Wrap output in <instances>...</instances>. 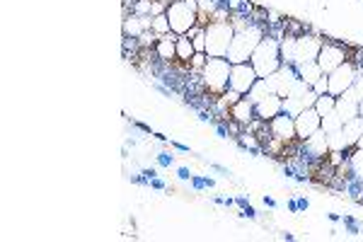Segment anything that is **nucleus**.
Returning <instances> with one entry per match:
<instances>
[{
    "mask_svg": "<svg viewBox=\"0 0 363 242\" xmlns=\"http://www.w3.org/2000/svg\"><path fill=\"white\" fill-rule=\"evenodd\" d=\"M206 61H209V54H194V59L189 61V68L201 73V71H204V66H206Z\"/></svg>",
    "mask_w": 363,
    "mask_h": 242,
    "instance_id": "cd10ccee",
    "label": "nucleus"
},
{
    "mask_svg": "<svg viewBox=\"0 0 363 242\" xmlns=\"http://www.w3.org/2000/svg\"><path fill=\"white\" fill-rule=\"evenodd\" d=\"M194 54H197V49H194L192 39H189L187 34L177 37V61H182L184 66H189V61L194 59Z\"/></svg>",
    "mask_w": 363,
    "mask_h": 242,
    "instance_id": "a211bd4d",
    "label": "nucleus"
},
{
    "mask_svg": "<svg viewBox=\"0 0 363 242\" xmlns=\"http://www.w3.org/2000/svg\"><path fill=\"white\" fill-rule=\"evenodd\" d=\"M165 15L170 20V30L182 37L199 25V0H172Z\"/></svg>",
    "mask_w": 363,
    "mask_h": 242,
    "instance_id": "7ed1b4c3",
    "label": "nucleus"
},
{
    "mask_svg": "<svg viewBox=\"0 0 363 242\" xmlns=\"http://www.w3.org/2000/svg\"><path fill=\"white\" fill-rule=\"evenodd\" d=\"M334 107H337V97L330 95V92H325V95H318V100H315V109H318L320 117H325V114L334 112Z\"/></svg>",
    "mask_w": 363,
    "mask_h": 242,
    "instance_id": "4be33fe9",
    "label": "nucleus"
},
{
    "mask_svg": "<svg viewBox=\"0 0 363 242\" xmlns=\"http://www.w3.org/2000/svg\"><path fill=\"white\" fill-rule=\"evenodd\" d=\"M269 129H272V136L279 138L281 143L286 146H293L298 141V134H296V119L288 117V114H276V117L269 121Z\"/></svg>",
    "mask_w": 363,
    "mask_h": 242,
    "instance_id": "9d476101",
    "label": "nucleus"
},
{
    "mask_svg": "<svg viewBox=\"0 0 363 242\" xmlns=\"http://www.w3.org/2000/svg\"><path fill=\"white\" fill-rule=\"evenodd\" d=\"M230 71H233V63L228 59H216V56H209L204 71L199 73L204 88L211 92V95L221 97L223 92L228 90V80H230Z\"/></svg>",
    "mask_w": 363,
    "mask_h": 242,
    "instance_id": "20e7f679",
    "label": "nucleus"
},
{
    "mask_svg": "<svg viewBox=\"0 0 363 242\" xmlns=\"http://www.w3.org/2000/svg\"><path fill=\"white\" fill-rule=\"evenodd\" d=\"M155 51H158V59L165 63L177 59V34L175 32L163 34V37L158 39V44H155Z\"/></svg>",
    "mask_w": 363,
    "mask_h": 242,
    "instance_id": "dca6fc26",
    "label": "nucleus"
},
{
    "mask_svg": "<svg viewBox=\"0 0 363 242\" xmlns=\"http://www.w3.org/2000/svg\"><path fill=\"white\" fill-rule=\"evenodd\" d=\"M356 148H363V134H361V138H359V143H356Z\"/></svg>",
    "mask_w": 363,
    "mask_h": 242,
    "instance_id": "f704fd0d",
    "label": "nucleus"
},
{
    "mask_svg": "<svg viewBox=\"0 0 363 242\" xmlns=\"http://www.w3.org/2000/svg\"><path fill=\"white\" fill-rule=\"evenodd\" d=\"M303 109H305V105H303L301 97H284V102H281V112L288 114V117H293V119H296Z\"/></svg>",
    "mask_w": 363,
    "mask_h": 242,
    "instance_id": "412c9836",
    "label": "nucleus"
},
{
    "mask_svg": "<svg viewBox=\"0 0 363 242\" xmlns=\"http://www.w3.org/2000/svg\"><path fill=\"white\" fill-rule=\"evenodd\" d=\"M151 30H153L155 34H158V39L163 37V34L172 32V30H170V20H167V15H155V17H153Z\"/></svg>",
    "mask_w": 363,
    "mask_h": 242,
    "instance_id": "a878e982",
    "label": "nucleus"
},
{
    "mask_svg": "<svg viewBox=\"0 0 363 242\" xmlns=\"http://www.w3.org/2000/svg\"><path fill=\"white\" fill-rule=\"evenodd\" d=\"M250 63L255 66L257 76L259 78H267L276 73L281 68V42L272 34H264V39L259 42V46L255 49V54H252Z\"/></svg>",
    "mask_w": 363,
    "mask_h": 242,
    "instance_id": "f03ea898",
    "label": "nucleus"
},
{
    "mask_svg": "<svg viewBox=\"0 0 363 242\" xmlns=\"http://www.w3.org/2000/svg\"><path fill=\"white\" fill-rule=\"evenodd\" d=\"M356 76H359V66H356L351 59L344 61L339 68H334L330 76H327V80H330V95L339 97V95H344L349 88H354Z\"/></svg>",
    "mask_w": 363,
    "mask_h": 242,
    "instance_id": "423d86ee",
    "label": "nucleus"
},
{
    "mask_svg": "<svg viewBox=\"0 0 363 242\" xmlns=\"http://www.w3.org/2000/svg\"><path fill=\"white\" fill-rule=\"evenodd\" d=\"M242 97H245V95H240V92H235V90H230V88H228V90L221 95V100H218V105H221V107H228V112H230V107L238 105V102L242 100Z\"/></svg>",
    "mask_w": 363,
    "mask_h": 242,
    "instance_id": "bb28decb",
    "label": "nucleus"
},
{
    "mask_svg": "<svg viewBox=\"0 0 363 242\" xmlns=\"http://www.w3.org/2000/svg\"><path fill=\"white\" fill-rule=\"evenodd\" d=\"M281 61L296 66V34H286L281 39Z\"/></svg>",
    "mask_w": 363,
    "mask_h": 242,
    "instance_id": "6ab92c4d",
    "label": "nucleus"
},
{
    "mask_svg": "<svg viewBox=\"0 0 363 242\" xmlns=\"http://www.w3.org/2000/svg\"><path fill=\"white\" fill-rule=\"evenodd\" d=\"M267 95H269V88H267V83H264V78H259L257 83H255V88L247 92V97H250V100L255 102V105H257L259 100H264Z\"/></svg>",
    "mask_w": 363,
    "mask_h": 242,
    "instance_id": "393cba45",
    "label": "nucleus"
},
{
    "mask_svg": "<svg viewBox=\"0 0 363 242\" xmlns=\"http://www.w3.org/2000/svg\"><path fill=\"white\" fill-rule=\"evenodd\" d=\"M230 119H235L240 126H250L252 121L257 119V112H255V102L250 100V97H242L238 105L230 107Z\"/></svg>",
    "mask_w": 363,
    "mask_h": 242,
    "instance_id": "2eb2a0df",
    "label": "nucleus"
},
{
    "mask_svg": "<svg viewBox=\"0 0 363 242\" xmlns=\"http://www.w3.org/2000/svg\"><path fill=\"white\" fill-rule=\"evenodd\" d=\"M204 34H206V54L216 56V59H226L230 44H233V37H235L233 22L230 20L209 22V25L204 27Z\"/></svg>",
    "mask_w": 363,
    "mask_h": 242,
    "instance_id": "39448f33",
    "label": "nucleus"
},
{
    "mask_svg": "<svg viewBox=\"0 0 363 242\" xmlns=\"http://www.w3.org/2000/svg\"><path fill=\"white\" fill-rule=\"evenodd\" d=\"M354 90H356V95H359V102H361L363 100V68H359V76H356Z\"/></svg>",
    "mask_w": 363,
    "mask_h": 242,
    "instance_id": "c756f323",
    "label": "nucleus"
},
{
    "mask_svg": "<svg viewBox=\"0 0 363 242\" xmlns=\"http://www.w3.org/2000/svg\"><path fill=\"white\" fill-rule=\"evenodd\" d=\"M359 117H363V100L359 102Z\"/></svg>",
    "mask_w": 363,
    "mask_h": 242,
    "instance_id": "72a5a7b5",
    "label": "nucleus"
},
{
    "mask_svg": "<svg viewBox=\"0 0 363 242\" xmlns=\"http://www.w3.org/2000/svg\"><path fill=\"white\" fill-rule=\"evenodd\" d=\"M349 51L344 49V46L339 44H332V42H322V49L318 54V66L322 68V73L325 76H330V73L334 71V68H339L344 61H349Z\"/></svg>",
    "mask_w": 363,
    "mask_h": 242,
    "instance_id": "6e6552de",
    "label": "nucleus"
},
{
    "mask_svg": "<svg viewBox=\"0 0 363 242\" xmlns=\"http://www.w3.org/2000/svg\"><path fill=\"white\" fill-rule=\"evenodd\" d=\"M334 109H337L339 119H342L344 124L359 117V95H356V90L349 88L344 95H339L337 97V107H334Z\"/></svg>",
    "mask_w": 363,
    "mask_h": 242,
    "instance_id": "f8f14e48",
    "label": "nucleus"
},
{
    "mask_svg": "<svg viewBox=\"0 0 363 242\" xmlns=\"http://www.w3.org/2000/svg\"><path fill=\"white\" fill-rule=\"evenodd\" d=\"M313 90L318 92V95H325V92H330V80H327V76H322L318 83L313 85Z\"/></svg>",
    "mask_w": 363,
    "mask_h": 242,
    "instance_id": "c85d7f7f",
    "label": "nucleus"
},
{
    "mask_svg": "<svg viewBox=\"0 0 363 242\" xmlns=\"http://www.w3.org/2000/svg\"><path fill=\"white\" fill-rule=\"evenodd\" d=\"M230 22H233V27H235V37H233V44H230L226 59L230 63H247L252 59V54H255L259 42L264 39V34H267V27L257 25V22H252V20H245V17H240V15H233Z\"/></svg>",
    "mask_w": 363,
    "mask_h": 242,
    "instance_id": "f257e3e1",
    "label": "nucleus"
},
{
    "mask_svg": "<svg viewBox=\"0 0 363 242\" xmlns=\"http://www.w3.org/2000/svg\"><path fill=\"white\" fill-rule=\"evenodd\" d=\"M259 80L255 66H252L250 61L247 63H233V71H230V80H228V88L240 92V95H247L252 88H255V83Z\"/></svg>",
    "mask_w": 363,
    "mask_h": 242,
    "instance_id": "0eeeda50",
    "label": "nucleus"
},
{
    "mask_svg": "<svg viewBox=\"0 0 363 242\" xmlns=\"http://www.w3.org/2000/svg\"><path fill=\"white\" fill-rule=\"evenodd\" d=\"M349 163H351V175L363 182V148H356V151L349 155Z\"/></svg>",
    "mask_w": 363,
    "mask_h": 242,
    "instance_id": "5701e85b",
    "label": "nucleus"
},
{
    "mask_svg": "<svg viewBox=\"0 0 363 242\" xmlns=\"http://www.w3.org/2000/svg\"><path fill=\"white\" fill-rule=\"evenodd\" d=\"M320 49H322V39L318 34H298L296 37V66L298 63L318 61Z\"/></svg>",
    "mask_w": 363,
    "mask_h": 242,
    "instance_id": "1a4fd4ad",
    "label": "nucleus"
},
{
    "mask_svg": "<svg viewBox=\"0 0 363 242\" xmlns=\"http://www.w3.org/2000/svg\"><path fill=\"white\" fill-rule=\"evenodd\" d=\"M281 102H284V97L276 95V92H269L264 100H259L255 105V112H257V119L262 121H272L276 114H281Z\"/></svg>",
    "mask_w": 363,
    "mask_h": 242,
    "instance_id": "4468645a",
    "label": "nucleus"
},
{
    "mask_svg": "<svg viewBox=\"0 0 363 242\" xmlns=\"http://www.w3.org/2000/svg\"><path fill=\"white\" fill-rule=\"evenodd\" d=\"M180 180H192V172H189L187 167H182L180 170Z\"/></svg>",
    "mask_w": 363,
    "mask_h": 242,
    "instance_id": "2f4dec72",
    "label": "nucleus"
},
{
    "mask_svg": "<svg viewBox=\"0 0 363 242\" xmlns=\"http://www.w3.org/2000/svg\"><path fill=\"white\" fill-rule=\"evenodd\" d=\"M158 163H160V165H163V167H170L172 163H175V158H172V153H160Z\"/></svg>",
    "mask_w": 363,
    "mask_h": 242,
    "instance_id": "7c9ffc66",
    "label": "nucleus"
},
{
    "mask_svg": "<svg viewBox=\"0 0 363 242\" xmlns=\"http://www.w3.org/2000/svg\"><path fill=\"white\" fill-rule=\"evenodd\" d=\"M322 129V117L318 114L315 107H305L301 114L296 117V134H298V141H305L315 134V131Z\"/></svg>",
    "mask_w": 363,
    "mask_h": 242,
    "instance_id": "9b49d317",
    "label": "nucleus"
},
{
    "mask_svg": "<svg viewBox=\"0 0 363 242\" xmlns=\"http://www.w3.org/2000/svg\"><path fill=\"white\" fill-rule=\"evenodd\" d=\"M264 206H269V209H274V206H276V201H274L272 197H264Z\"/></svg>",
    "mask_w": 363,
    "mask_h": 242,
    "instance_id": "473e14b6",
    "label": "nucleus"
},
{
    "mask_svg": "<svg viewBox=\"0 0 363 242\" xmlns=\"http://www.w3.org/2000/svg\"><path fill=\"white\" fill-rule=\"evenodd\" d=\"M296 71H298V76H301L305 83L310 85V88H313L315 83H318V80L325 76V73H322V68L318 66V61H308V63H298L296 66Z\"/></svg>",
    "mask_w": 363,
    "mask_h": 242,
    "instance_id": "f3484780",
    "label": "nucleus"
},
{
    "mask_svg": "<svg viewBox=\"0 0 363 242\" xmlns=\"http://www.w3.org/2000/svg\"><path fill=\"white\" fill-rule=\"evenodd\" d=\"M143 32H146V27H143V22H141V17H138V15H131V17H126V20H124V34H126V37L138 39Z\"/></svg>",
    "mask_w": 363,
    "mask_h": 242,
    "instance_id": "aec40b11",
    "label": "nucleus"
},
{
    "mask_svg": "<svg viewBox=\"0 0 363 242\" xmlns=\"http://www.w3.org/2000/svg\"><path fill=\"white\" fill-rule=\"evenodd\" d=\"M301 146L305 148V153L315 160H322V158L330 155V143H327V134L322 129L315 131V134L310 138H305V141H301Z\"/></svg>",
    "mask_w": 363,
    "mask_h": 242,
    "instance_id": "ddd939ff",
    "label": "nucleus"
},
{
    "mask_svg": "<svg viewBox=\"0 0 363 242\" xmlns=\"http://www.w3.org/2000/svg\"><path fill=\"white\" fill-rule=\"evenodd\" d=\"M342 126H344V121L339 119L337 109H334V112H330V114H325V117H322V131H325V134H332V131L342 129Z\"/></svg>",
    "mask_w": 363,
    "mask_h": 242,
    "instance_id": "b1692460",
    "label": "nucleus"
}]
</instances>
